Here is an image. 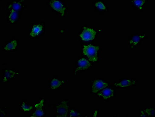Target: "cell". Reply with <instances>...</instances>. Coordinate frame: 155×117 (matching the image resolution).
Returning a JSON list of instances; mask_svg holds the SVG:
<instances>
[{"label": "cell", "instance_id": "cell-1", "mask_svg": "<svg viewBox=\"0 0 155 117\" xmlns=\"http://www.w3.org/2000/svg\"><path fill=\"white\" fill-rule=\"evenodd\" d=\"M99 47H95L92 45L84 46L83 53L84 55L87 56L90 61L96 62L97 61V51Z\"/></svg>", "mask_w": 155, "mask_h": 117}, {"label": "cell", "instance_id": "cell-2", "mask_svg": "<svg viewBox=\"0 0 155 117\" xmlns=\"http://www.w3.org/2000/svg\"><path fill=\"white\" fill-rule=\"evenodd\" d=\"M56 117H66L68 112V102L66 101L61 102L56 106Z\"/></svg>", "mask_w": 155, "mask_h": 117}, {"label": "cell", "instance_id": "cell-3", "mask_svg": "<svg viewBox=\"0 0 155 117\" xmlns=\"http://www.w3.org/2000/svg\"><path fill=\"white\" fill-rule=\"evenodd\" d=\"M96 32L94 30L86 27H84V31L80 35V37L83 40L89 41L94 39Z\"/></svg>", "mask_w": 155, "mask_h": 117}, {"label": "cell", "instance_id": "cell-4", "mask_svg": "<svg viewBox=\"0 0 155 117\" xmlns=\"http://www.w3.org/2000/svg\"><path fill=\"white\" fill-rule=\"evenodd\" d=\"M49 5L52 8L56 11L59 12L62 16L64 15L66 7L64 4L58 1H50Z\"/></svg>", "mask_w": 155, "mask_h": 117}, {"label": "cell", "instance_id": "cell-5", "mask_svg": "<svg viewBox=\"0 0 155 117\" xmlns=\"http://www.w3.org/2000/svg\"><path fill=\"white\" fill-rule=\"evenodd\" d=\"M18 74V73L15 70L11 69H5L4 71L3 78L2 81L3 82L6 83L15 78Z\"/></svg>", "mask_w": 155, "mask_h": 117}, {"label": "cell", "instance_id": "cell-6", "mask_svg": "<svg viewBox=\"0 0 155 117\" xmlns=\"http://www.w3.org/2000/svg\"><path fill=\"white\" fill-rule=\"evenodd\" d=\"M8 14L7 16V20L11 24H15L18 21L20 15L19 12L14 9H9Z\"/></svg>", "mask_w": 155, "mask_h": 117}, {"label": "cell", "instance_id": "cell-7", "mask_svg": "<svg viewBox=\"0 0 155 117\" xmlns=\"http://www.w3.org/2000/svg\"><path fill=\"white\" fill-rule=\"evenodd\" d=\"M24 2L23 1H12L7 6L8 9H14L18 12L20 11L21 9L24 8Z\"/></svg>", "mask_w": 155, "mask_h": 117}, {"label": "cell", "instance_id": "cell-8", "mask_svg": "<svg viewBox=\"0 0 155 117\" xmlns=\"http://www.w3.org/2000/svg\"><path fill=\"white\" fill-rule=\"evenodd\" d=\"M108 84L100 80H97L94 82L92 87V92L96 93L101 89H104L108 86Z\"/></svg>", "mask_w": 155, "mask_h": 117}, {"label": "cell", "instance_id": "cell-9", "mask_svg": "<svg viewBox=\"0 0 155 117\" xmlns=\"http://www.w3.org/2000/svg\"><path fill=\"white\" fill-rule=\"evenodd\" d=\"M44 101L43 100H41L39 103L35 105V107L36 108V111L35 113L31 115V117H40L43 116L44 115V112L43 111V107L44 105Z\"/></svg>", "mask_w": 155, "mask_h": 117}, {"label": "cell", "instance_id": "cell-10", "mask_svg": "<svg viewBox=\"0 0 155 117\" xmlns=\"http://www.w3.org/2000/svg\"><path fill=\"white\" fill-rule=\"evenodd\" d=\"M43 28L44 26L43 24H38L34 25L30 33L31 36L35 37L38 36L43 31Z\"/></svg>", "mask_w": 155, "mask_h": 117}, {"label": "cell", "instance_id": "cell-11", "mask_svg": "<svg viewBox=\"0 0 155 117\" xmlns=\"http://www.w3.org/2000/svg\"><path fill=\"white\" fill-rule=\"evenodd\" d=\"M135 84V81L133 80L126 79L119 82L115 83L114 85L117 88H124L131 86Z\"/></svg>", "mask_w": 155, "mask_h": 117}, {"label": "cell", "instance_id": "cell-12", "mask_svg": "<svg viewBox=\"0 0 155 117\" xmlns=\"http://www.w3.org/2000/svg\"><path fill=\"white\" fill-rule=\"evenodd\" d=\"M114 93L113 89L107 88L98 93V95L100 97H103L105 100H107L113 97L114 96Z\"/></svg>", "mask_w": 155, "mask_h": 117}, {"label": "cell", "instance_id": "cell-13", "mask_svg": "<svg viewBox=\"0 0 155 117\" xmlns=\"http://www.w3.org/2000/svg\"><path fill=\"white\" fill-rule=\"evenodd\" d=\"M78 67L76 70V72H77V71L87 69L89 66H90L91 64L86 59L82 58L78 61Z\"/></svg>", "mask_w": 155, "mask_h": 117}, {"label": "cell", "instance_id": "cell-14", "mask_svg": "<svg viewBox=\"0 0 155 117\" xmlns=\"http://www.w3.org/2000/svg\"><path fill=\"white\" fill-rule=\"evenodd\" d=\"M64 81L58 79L54 78L50 82V87L51 89L55 90L58 89L64 84Z\"/></svg>", "mask_w": 155, "mask_h": 117}, {"label": "cell", "instance_id": "cell-15", "mask_svg": "<svg viewBox=\"0 0 155 117\" xmlns=\"http://www.w3.org/2000/svg\"><path fill=\"white\" fill-rule=\"evenodd\" d=\"M18 43L16 40H13L9 42L6 43L4 46V49L6 51H11L12 50L15 49L17 47Z\"/></svg>", "mask_w": 155, "mask_h": 117}, {"label": "cell", "instance_id": "cell-16", "mask_svg": "<svg viewBox=\"0 0 155 117\" xmlns=\"http://www.w3.org/2000/svg\"><path fill=\"white\" fill-rule=\"evenodd\" d=\"M144 37L143 35H135L130 40V43L133 46L137 45Z\"/></svg>", "mask_w": 155, "mask_h": 117}, {"label": "cell", "instance_id": "cell-17", "mask_svg": "<svg viewBox=\"0 0 155 117\" xmlns=\"http://www.w3.org/2000/svg\"><path fill=\"white\" fill-rule=\"evenodd\" d=\"M21 108L24 111L29 112L33 109V107L31 105L23 102L21 103Z\"/></svg>", "mask_w": 155, "mask_h": 117}, {"label": "cell", "instance_id": "cell-18", "mask_svg": "<svg viewBox=\"0 0 155 117\" xmlns=\"http://www.w3.org/2000/svg\"><path fill=\"white\" fill-rule=\"evenodd\" d=\"M134 5L139 8L142 9L146 2V1H133Z\"/></svg>", "mask_w": 155, "mask_h": 117}, {"label": "cell", "instance_id": "cell-19", "mask_svg": "<svg viewBox=\"0 0 155 117\" xmlns=\"http://www.w3.org/2000/svg\"><path fill=\"white\" fill-rule=\"evenodd\" d=\"M96 6L101 10H105L106 8L104 4L101 2H98L96 4Z\"/></svg>", "mask_w": 155, "mask_h": 117}, {"label": "cell", "instance_id": "cell-20", "mask_svg": "<svg viewBox=\"0 0 155 117\" xmlns=\"http://www.w3.org/2000/svg\"><path fill=\"white\" fill-rule=\"evenodd\" d=\"M145 111L148 115L154 116L155 111L154 109L150 108L146 109L145 110Z\"/></svg>", "mask_w": 155, "mask_h": 117}, {"label": "cell", "instance_id": "cell-21", "mask_svg": "<svg viewBox=\"0 0 155 117\" xmlns=\"http://www.w3.org/2000/svg\"><path fill=\"white\" fill-rule=\"evenodd\" d=\"M79 114L77 113V112L75 111L74 110H71L70 112V116H79Z\"/></svg>", "mask_w": 155, "mask_h": 117}, {"label": "cell", "instance_id": "cell-22", "mask_svg": "<svg viewBox=\"0 0 155 117\" xmlns=\"http://www.w3.org/2000/svg\"><path fill=\"white\" fill-rule=\"evenodd\" d=\"M145 115V114H144V113L143 112H141V116H146V115Z\"/></svg>", "mask_w": 155, "mask_h": 117}]
</instances>
